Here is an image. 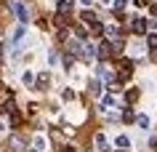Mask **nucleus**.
<instances>
[{"label": "nucleus", "instance_id": "a878e982", "mask_svg": "<svg viewBox=\"0 0 157 152\" xmlns=\"http://www.w3.org/2000/svg\"><path fill=\"white\" fill-rule=\"evenodd\" d=\"M101 152H104V150H101Z\"/></svg>", "mask_w": 157, "mask_h": 152}, {"label": "nucleus", "instance_id": "f3484780", "mask_svg": "<svg viewBox=\"0 0 157 152\" xmlns=\"http://www.w3.org/2000/svg\"><path fill=\"white\" fill-rule=\"evenodd\" d=\"M123 120H125V123H128V120H136V115H133V110H125V112H123Z\"/></svg>", "mask_w": 157, "mask_h": 152}, {"label": "nucleus", "instance_id": "4468645a", "mask_svg": "<svg viewBox=\"0 0 157 152\" xmlns=\"http://www.w3.org/2000/svg\"><path fill=\"white\" fill-rule=\"evenodd\" d=\"M83 19H85V21H91V24H96V16H93V11H83Z\"/></svg>", "mask_w": 157, "mask_h": 152}, {"label": "nucleus", "instance_id": "a211bd4d", "mask_svg": "<svg viewBox=\"0 0 157 152\" xmlns=\"http://www.w3.org/2000/svg\"><path fill=\"white\" fill-rule=\"evenodd\" d=\"M24 83H27V85L35 83V75H32V72H24Z\"/></svg>", "mask_w": 157, "mask_h": 152}, {"label": "nucleus", "instance_id": "f03ea898", "mask_svg": "<svg viewBox=\"0 0 157 152\" xmlns=\"http://www.w3.org/2000/svg\"><path fill=\"white\" fill-rule=\"evenodd\" d=\"M147 29H149V21H147V19H136V24H133V32H136V35H144Z\"/></svg>", "mask_w": 157, "mask_h": 152}, {"label": "nucleus", "instance_id": "6e6552de", "mask_svg": "<svg viewBox=\"0 0 157 152\" xmlns=\"http://www.w3.org/2000/svg\"><path fill=\"white\" fill-rule=\"evenodd\" d=\"M117 147H123V150H128V147H131V139H128V136H117Z\"/></svg>", "mask_w": 157, "mask_h": 152}, {"label": "nucleus", "instance_id": "2eb2a0df", "mask_svg": "<svg viewBox=\"0 0 157 152\" xmlns=\"http://www.w3.org/2000/svg\"><path fill=\"white\" fill-rule=\"evenodd\" d=\"M91 93H96V96L101 93V85H99V80H91Z\"/></svg>", "mask_w": 157, "mask_h": 152}, {"label": "nucleus", "instance_id": "b1692460", "mask_svg": "<svg viewBox=\"0 0 157 152\" xmlns=\"http://www.w3.org/2000/svg\"><path fill=\"white\" fill-rule=\"evenodd\" d=\"M101 3H104V6H107V3H112V0H101Z\"/></svg>", "mask_w": 157, "mask_h": 152}, {"label": "nucleus", "instance_id": "7ed1b4c3", "mask_svg": "<svg viewBox=\"0 0 157 152\" xmlns=\"http://www.w3.org/2000/svg\"><path fill=\"white\" fill-rule=\"evenodd\" d=\"M109 56H112V48H109V43H104V40H101V43H99V59H104V61H107Z\"/></svg>", "mask_w": 157, "mask_h": 152}, {"label": "nucleus", "instance_id": "412c9836", "mask_svg": "<svg viewBox=\"0 0 157 152\" xmlns=\"http://www.w3.org/2000/svg\"><path fill=\"white\" fill-rule=\"evenodd\" d=\"M149 56H152V61L157 64V48H152V53H149Z\"/></svg>", "mask_w": 157, "mask_h": 152}, {"label": "nucleus", "instance_id": "ddd939ff", "mask_svg": "<svg viewBox=\"0 0 157 152\" xmlns=\"http://www.w3.org/2000/svg\"><path fill=\"white\" fill-rule=\"evenodd\" d=\"M136 123H139L141 128H149V118H147V115H139V118H136Z\"/></svg>", "mask_w": 157, "mask_h": 152}, {"label": "nucleus", "instance_id": "393cba45", "mask_svg": "<svg viewBox=\"0 0 157 152\" xmlns=\"http://www.w3.org/2000/svg\"><path fill=\"white\" fill-rule=\"evenodd\" d=\"M29 152H37V150H29Z\"/></svg>", "mask_w": 157, "mask_h": 152}, {"label": "nucleus", "instance_id": "0eeeda50", "mask_svg": "<svg viewBox=\"0 0 157 152\" xmlns=\"http://www.w3.org/2000/svg\"><path fill=\"white\" fill-rule=\"evenodd\" d=\"M112 104H115V96H112V93H107V96L101 99V110H107V107H112Z\"/></svg>", "mask_w": 157, "mask_h": 152}, {"label": "nucleus", "instance_id": "4be33fe9", "mask_svg": "<svg viewBox=\"0 0 157 152\" xmlns=\"http://www.w3.org/2000/svg\"><path fill=\"white\" fill-rule=\"evenodd\" d=\"M152 16H157V3H155V6H152Z\"/></svg>", "mask_w": 157, "mask_h": 152}, {"label": "nucleus", "instance_id": "423d86ee", "mask_svg": "<svg viewBox=\"0 0 157 152\" xmlns=\"http://www.w3.org/2000/svg\"><path fill=\"white\" fill-rule=\"evenodd\" d=\"M123 45H125V40H120V37H117V40H112V45H109V48H112V53H120V51H123Z\"/></svg>", "mask_w": 157, "mask_h": 152}, {"label": "nucleus", "instance_id": "39448f33", "mask_svg": "<svg viewBox=\"0 0 157 152\" xmlns=\"http://www.w3.org/2000/svg\"><path fill=\"white\" fill-rule=\"evenodd\" d=\"M48 80H51V77H48V72H43V75H37V77H35L37 88H48Z\"/></svg>", "mask_w": 157, "mask_h": 152}, {"label": "nucleus", "instance_id": "f257e3e1", "mask_svg": "<svg viewBox=\"0 0 157 152\" xmlns=\"http://www.w3.org/2000/svg\"><path fill=\"white\" fill-rule=\"evenodd\" d=\"M11 8H13V14L19 16V21L24 24V21H27V8H24V3H21V0H13V3H11Z\"/></svg>", "mask_w": 157, "mask_h": 152}, {"label": "nucleus", "instance_id": "5701e85b", "mask_svg": "<svg viewBox=\"0 0 157 152\" xmlns=\"http://www.w3.org/2000/svg\"><path fill=\"white\" fill-rule=\"evenodd\" d=\"M80 3H83V6H91V3H93V0H80Z\"/></svg>", "mask_w": 157, "mask_h": 152}, {"label": "nucleus", "instance_id": "aec40b11", "mask_svg": "<svg viewBox=\"0 0 157 152\" xmlns=\"http://www.w3.org/2000/svg\"><path fill=\"white\" fill-rule=\"evenodd\" d=\"M6 59V45H3V43H0V61Z\"/></svg>", "mask_w": 157, "mask_h": 152}, {"label": "nucleus", "instance_id": "f8f14e48", "mask_svg": "<svg viewBox=\"0 0 157 152\" xmlns=\"http://www.w3.org/2000/svg\"><path fill=\"white\" fill-rule=\"evenodd\" d=\"M125 99H128V101H131V104H133V101L139 99V91H136V88H131V91L125 93Z\"/></svg>", "mask_w": 157, "mask_h": 152}, {"label": "nucleus", "instance_id": "dca6fc26", "mask_svg": "<svg viewBox=\"0 0 157 152\" xmlns=\"http://www.w3.org/2000/svg\"><path fill=\"white\" fill-rule=\"evenodd\" d=\"M147 43H149V51H152V48H157V35H149V37H147Z\"/></svg>", "mask_w": 157, "mask_h": 152}, {"label": "nucleus", "instance_id": "9d476101", "mask_svg": "<svg viewBox=\"0 0 157 152\" xmlns=\"http://www.w3.org/2000/svg\"><path fill=\"white\" fill-rule=\"evenodd\" d=\"M96 147L107 150V136H104V134H96Z\"/></svg>", "mask_w": 157, "mask_h": 152}, {"label": "nucleus", "instance_id": "9b49d317", "mask_svg": "<svg viewBox=\"0 0 157 152\" xmlns=\"http://www.w3.org/2000/svg\"><path fill=\"white\" fill-rule=\"evenodd\" d=\"M59 14H67V11H69V0H59Z\"/></svg>", "mask_w": 157, "mask_h": 152}, {"label": "nucleus", "instance_id": "6ab92c4d", "mask_svg": "<svg viewBox=\"0 0 157 152\" xmlns=\"http://www.w3.org/2000/svg\"><path fill=\"white\" fill-rule=\"evenodd\" d=\"M43 147H45V142H43L40 136H37V139H35V150H43Z\"/></svg>", "mask_w": 157, "mask_h": 152}, {"label": "nucleus", "instance_id": "1a4fd4ad", "mask_svg": "<svg viewBox=\"0 0 157 152\" xmlns=\"http://www.w3.org/2000/svg\"><path fill=\"white\" fill-rule=\"evenodd\" d=\"M125 8H128V0H117V3H115V14H117V16H120Z\"/></svg>", "mask_w": 157, "mask_h": 152}, {"label": "nucleus", "instance_id": "20e7f679", "mask_svg": "<svg viewBox=\"0 0 157 152\" xmlns=\"http://www.w3.org/2000/svg\"><path fill=\"white\" fill-rule=\"evenodd\" d=\"M131 72H133V64H131V61H128V59H125L123 64H120V77H123V80H125V77H131Z\"/></svg>", "mask_w": 157, "mask_h": 152}]
</instances>
